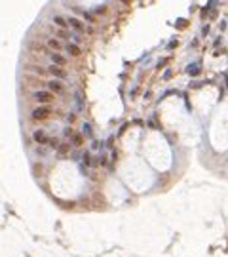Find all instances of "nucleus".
Listing matches in <instances>:
<instances>
[{
  "instance_id": "39448f33",
  "label": "nucleus",
  "mask_w": 228,
  "mask_h": 257,
  "mask_svg": "<svg viewBox=\"0 0 228 257\" xmlns=\"http://www.w3.org/2000/svg\"><path fill=\"white\" fill-rule=\"evenodd\" d=\"M48 57H50L52 65H55V67H61V69H65V67L68 65V59H67V55H63V54H55V52H52Z\"/></svg>"
},
{
  "instance_id": "6ab92c4d",
  "label": "nucleus",
  "mask_w": 228,
  "mask_h": 257,
  "mask_svg": "<svg viewBox=\"0 0 228 257\" xmlns=\"http://www.w3.org/2000/svg\"><path fill=\"white\" fill-rule=\"evenodd\" d=\"M63 135H65V137H72V135H74V130H72V126H67V128L63 130Z\"/></svg>"
},
{
  "instance_id": "f257e3e1",
  "label": "nucleus",
  "mask_w": 228,
  "mask_h": 257,
  "mask_svg": "<svg viewBox=\"0 0 228 257\" xmlns=\"http://www.w3.org/2000/svg\"><path fill=\"white\" fill-rule=\"evenodd\" d=\"M53 112H55V111H53L50 105H38L36 109H32V111H31V118H32V120H40V122H42V120H48Z\"/></svg>"
},
{
  "instance_id": "20e7f679",
  "label": "nucleus",
  "mask_w": 228,
  "mask_h": 257,
  "mask_svg": "<svg viewBox=\"0 0 228 257\" xmlns=\"http://www.w3.org/2000/svg\"><path fill=\"white\" fill-rule=\"evenodd\" d=\"M50 137H52V135H48V133H46V130H34V131H32V141H34L36 145H40V147L48 145Z\"/></svg>"
},
{
  "instance_id": "f03ea898",
  "label": "nucleus",
  "mask_w": 228,
  "mask_h": 257,
  "mask_svg": "<svg viewBox=\"0 0 228 257\" xmlns=\"http://www.w3.org/2000/svg\"><path fill=\"white\" fill-rule=\"evenodd\" d=\"M32 101H36L38 105H52L55 101V95L48 90H38L32 93Z\"/></svg>"
},
{
  "instance_id": "f8f14e48",
  "label": "nucleus",
  "mask_w": 228,
  "mask_h": 257,
  "mask_svg": "<svg viewBox=\"0 0 228 257\" xmlns=\"http://www.w3.org/2000/svg\"><path fill=\"white\" fill-rule=\"evenodd\" d=\"M68 152H72V145H71V141H63L59 145V149H57V154L59 156H67Z\"/></svg>"
},
{
  "instance_id": "7ed1b4c3",
  "label": "nucleus",
  "mask_w": 228,
  "mask_h": 257,
  "mask_svg": "<svg viewBox=\"0 0 228 257\" xmlns=\"http://www.w3.org/2000/svg\"><path fill=\"white\" fill-rule=\"evenodd\" d=\"M48 75L53 76V80H59V82H65L68 80V71L67 69H61V67H55V65H48Z\"/></svg>"
},
{
  "instance_id": "5701e85b",
  "label": "nucleus",
  "mask_w": 228,
  "mask_h": 257,
  "mask_svg": "<svg viewBox=\"0 0 228 257\" xmlns=\"http://www.w3.org/2000/svg\"><path fill=\"white\" fill-rule=\"evenodd\" d=\"M169 78H171V71H167V73L164 75V80H169Z\"/></svg>"
},
{
  "instance_id": "aec40b11",
  "label": "nucleus",
  "mask_w": 228,
  "mask_h": 257,
  "mask_svg": "<svg viewBox=\"0 0 228 257\" xmlns=\"http://www.w3.org/2000/svg\"><path fill=\"white\" fill-rule=\"evenodd\" d=\"M82 130H84V133H86L87 137H93V131H91V128H89V124H84V126H82Z\"/></svg>"
},
{
  "instance_id": "4468645a",
  "label": "nucleus",
  "mask_w": 228,
  "mask_h": 257,
  "mask_svg": "<svg viewBox=\"0 0 228 257\" xmlns=\"http://www.w3.org/2000/svg\"><path fill=\"white\" fill-rule=\"evenodd\" d=\"M27 69H29V71H32V73H36V75H40V76L48 75V69H46V67H42V65H29Z\"/></svg>"
},
{
  "instance_id": "dca6fc26",
  "label": "nucleus",
  "mask_w": 228,
  "mask_h": 257,
  "mask_svg": "<svg viewBox=\"0 0 228 257\" xmlns=\"http://www.w3.org/2000/svg\"><path fill=\"white\" fill-rule=\"evenodd\" d=\"M61 143H63V141H61V139H59V137H55V135H52V137H50V141H48V147H52V149H55V151H57Z\"/></svg>"
},
{
  "instance_id": "ddd939ff",
  "label": "nucleus",
  "mask_w": 228,
  "mask_h": 257,
  "mask_svg": "<svg viewBox=\"0 0 228 257\" xmlns=\"http://www.w3.org/2000/svg\"><path fill=\"white\" fill-rule=\"evenodd\" d=\"M55 38L57 40H72V31H63V29H57L55 31Z\"/></svg>"
},
{
  "instance_id": "2eb2a0df",
  "label": "nucleus",
  "mask_w": 228,
  "mask_h": 257,
  "mask_svg": "<svg viewBox=\"0 0 228 257\" xmlns=\"http://www.w3.org/2000/svg\"><path fill=\"white\" fill-rule=\"evenodd\" d=\"M82 17L89 23V25H95V23H97V17L91 13V12H86V10H84V12H82Z\"/></svg>"
},
{
  "instance_id": "412c9836",
  "label": "nucleus",
  "mask_w": 228,
  "mask_h": 257,
  "mask_svg": "<svg viewBox=\"0 0 228 257\" xmlns=\"http://www.w3.org/2000/svg\"><path fill=\"white\" fill-rule=\"evenodd\" d=\"M34 152H36V156H40V158H44V156H46V149H44V147H40V145L36 147V151H34Z\"/></svg>"
},
{
  "instance_id": "9b49d317",
  "label": "nucleus",
  "mask_w": 228,
  "mask_h": 257,
  "mask_svg": "<svg viewBox=\"0 0 228 257\" xmlns=\"http://www.w3.org/2000/svg\"><path fill=\"white\" fill-rule=\"evenodd\" d=\"M52 23H53V25H57L59 29H63V31H67V27H68V21H67L63 15H53V17H52Z\"/></svg>"
},
{
  "instance_id": "f3484780",
  "label": "nucleus",
  "mask_w": 228,
  "mask_h": 257,
  "mask_svg": "<svg viewBox=\"0 0 228 257\" xmlns=\"http://www.w3.org/2000/svg\"><path fill=\"white\" fill-rule=\"evenodd\" d=\"M82 162H84V166H86V168H91V152L86 151V152L82 154Z\"/></svg>"
},
{
  "instance_id": "423d86ee",
  "label": "nucleus",
  "mask_w": 228,
  "mask_h": 257,
  "mask_svg": "<svg viewBox=\"0 0 228 257\" xmlns=\"http://www.w3.org/2000/svg\"><path fill=\"white\" fill-rule=\"evenodd\" d=\"M46 88H48V91H52V93H65L67 91V86L59 80H48L46 82Z\"/></svg>"
},
{
  "instance_id": "0eeeda50",
  "label": "nucleus",
  "mask_w": 228,
  "mask_h": 257,
  "mask_svg": "<svg viewBox=\"0 0 228 257\" xmlns=\"http://www.w3.org/2000/svg\"><path fill=\"white\" fill-rule=\"evenodd\" d=\"M67 21H68L71 31H74V33H86V29H87V25H86V23H82L78 17H68Z\"/></svg>"
},
{
  "instance_id": "6e6552de",
  "label": "nucleus",
  "mask_w": 228,
  "mask_h": 257,
  "mask_svg": "<svg viewBox=\"0 0 228 257\" xmlns=\"http://www.w3.org/2000/svg\"><path fill=\"white\" fill-rule=\"evenodd\" d=\"M65 52L71 55V57H80V55L84 54V48H80V46L74 44V42H67V44H65Z\"/></svg>"
},
{
  "instance_id": "1a4fd4ad",
  "label": "nucleus",
  "mask_w": 228,
  "mask_h": 257,
  "mask_svg": "<svg viewBox=\"0 0 228 257\" xmlns=\"http://www.w3.org/2000/svg\"><path fill=\"white\" fill-rule=\"evenodd\" d=\"M48 48L52 50V52H55V54H61V50H65V44L61 42V40H57L55 36H52V38H48Z\"/></svg>"
},
{
  "instance_id": "4be33fe9",
  "label": "nucleus",
  "mask_w": 228,
  "mask_h": 257,
  "mask_svg": "<svg viewBox=\"0 0 228 257\" xmlns=\"http://www.w3.org/2000/svg\"><path fill=\"white\" fill-rule=\"evenodd\" d=\"M167 61H169V59H164V61H160V63H158V69H162V67H166V65H167Z\"/></svg>"
},
{
  "instance_id": "9d476101",
  "label": "nucleus",
  "mask_w": 228,
  "mask_h": 257,
  "mask_svg": "<svg viewBox=\"0 0 228 257\" xmlns=\"http://www.w3.org/2000/svg\"><path fill=\"white\" fill-rule=\"evenodd\" d=\"M84 143H86L84 133H74V135L71 137V145H72V149H80V147H84Z\"/></svg>"
},
{
  "instance_id": "a211bd4d",
  "label": "nucleus",
  "mask_w": 228,
  "mask_h": 257,
  "mask_svg": "<svg viewBox=\"0 0 228 257\" xmlns=\"http://www.w3.org/2000/svg\"><path fill=\"white\" fill-rule=\"evenodd\" d=\"M74 122H76V112H68V114H67V124L72 126Z\"/></svg>"
}]
</instances>
